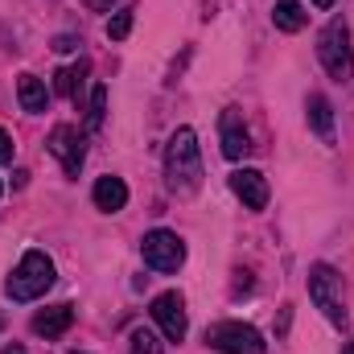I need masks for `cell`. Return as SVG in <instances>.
<instances>
[{"mask_svg":"<svg viewBox=\"0 0 354 354\" xmlns=\"http://www.w3.org/2000/svg\"><path fill=\"white\" fill-rule=\"evenodd\" d=\"M165 181L169 189L189 198L198 185H202V153H198V136L194 128H177L169 136V149H165Z\"/></svg>","mask_w":354,"mask_h":354,"instance_id":"obj_1","label":"cell"},{"mask_svg":"<svg viewBox=\"0 0 354 354\" xmlns=\"http://www.w3.org/2000/svg\"><path fill=\"white\" fill-rule=\"evenodd\" d=\"M50 284H54V260L33 248L21 256V264L4 280V292H8V301H37V297H46Z\"/></svg>","mask_w":354,"mask_h":354,"instance_id":"obj_2","label":"cell"},{"mask_svg":"<svg viewBox=\"0 0 354 354\" xmlns=\"http://www.w3.org/2000/svg\"><path fill=\"white\" fill-rule=\"evenodd\" d=\"M317 58H322V66H326L330 79H338V83L351 79L354 50H351V25H346L342 17H334V21L322 29V37H317Z\"/></svg>","mask_w":354,"mask_h":354,"instance_id":"obj_3","label":"cell"},{"mask_svg":"<svg viewBox=\"0 0 354 354\" xmlns=\"http://www.w3.org/2000/svg\"><path fill=\"white\" fill-rule=\"evenodd\" d=\"M309 301L326 313L330 326H346V301H342V276L330 264H313L309 268Z\"/></svg>","mask_w":354,"mask_h":354,"instance_id":"obj_4","label":"cell"},{"mask_svg":"<svg viewBox=\"0 0 354 354\" xmlns=\"http://www.w3.org/2000/svg\"><path fill=\"white\" fill-rule=\"evenodd\" d=\"M206 346L218 354H264V338L248 322H214L206 330Z\"/></svg>","mask_w":354,"mask_h":354,"instance_id":"obj_5","label":"cell"},{"mask_svg":"<svg viewBox=\"0 0 354 354\" xmlns=\"http://www.w3.org/2000/svg\"><path fill=\"white\" fill-rule=\"evenodd\" d=\"M140 256L153 272H177L185 264V243L177 239L174 231H149L140 243Z\"/></svg>","mask_w":354,"mask_h":354,"instance_id":"obj_6","label":"cell"},{"mask_svg":"<svg viewBox=\"0 0 354 354\" xmlns=\"http://www.w3.org/2000/svg\"><path fill=\"white\" fill-rule=\"evenodd\" d=\"M50 153L62 161V174L66 177H79L83 169V157H87V149H83V136H79V128H71V124H58L54 132H50Z\"/></svg>","mask_w":354,"mask_h":354,"instance_id":"obj_7","label":"cell"},{"mask_svg":"<svg viewBox=\"0 0 354 354\" xmlns=\"http://www.w3.org/2000/svg\"><path fill=\"white\" fill-rule=\"evenodd\" d=\"M153 322L161 326V334L169 342H181L185 330H189V317H185V297L181 292H161L153 301Z\"/></svg>","mask_w":354,"mask_h":354,"instance_id":"obj_8","label":"cell"},{"mask_svg":"<svg viewBox=\"0 0 354 354\" xmlns=\"http://www.w3.org/2000/svg\"><path fill=\"white\" fill-rule=\"evenodd\" d=\"M218 140H223V157H231V161H239V157H248V153H252L248 124H243V115H239L235 107H227V111H223V120H218Z\"/></svg>","mask_w":354,"mask_h":354,"instance_id":"obj_9","label":"cell"},{"mask_svg":"<svg viewBox=\"0 0 354 354\" xmlns=\"http://www.w3.org/2000/svg\"><path fill=\"white\" fill-rule=\"evenodd\" d=\"M231 189L248 210H264L268 206V177L260 169H235L231 174Z\"/></svg>","mask_w":354,"mask_h":354,"instance_id":"obj_10","label":"cell"},{"mask_svg":"<svg viewBox=\"0 0 354 354\" xmlns=\"http://www.w3.org/2000/svg\"><path fill=\"white\" fill-rule=\"evenodd\" d=\"M91 198H95V206H99L103 214H115V210L128 206V185H124L120 177H99Z\"/></svg>","mask_w":354,"mask_h":354,"instance_id":"obj_11","label":"cell"},{"mask_svg":"<svg viewBox=\"0 0 354 354\" xmlns=\"http://www.w3.org/2000/svg\"><path fill=\"white\" fill-rule=\"evenodd\" d=\"M71 322H75V305H54V309H41V313L33 317V334L58 338V334L71 330Z\"/></svg>","mask_w":354,"mask_h":354,"instance_id":"obj_12","label":"cell"},{"mask_svg":"<svg viewBox=\"0 0 354 354\" xmlns=\"http://www.w3.org/2000/svg\"><path fill=\"white\" fill-rule=\"evenodd\" d=\"M17 99H21V107H25L29 115H41V111L50 107V91H46V83H41L37 75H21V79H17Z\"/></svg>","mask_w":354,"mask_h":354,"instance_id":"obj_13","label":"cell"},{"mask_svg":"<svg viewBox=\"0 0 354 354\" xmlns=\"http://www.w3.org/2000/svg\"><path fill=\"white\" fill-rule=\"evenodd\" d=\"M305 107H309V124L322 136V145H334V107H330V99L326 95H309Z\"/></svg>","mask_w":354,"mask_h":354,"instance_id":"obj_14","label":"cell"},{"mask_svg":"<svg viewBox=\"0 0 354 354\" xmlns=\"http://www.w3.org/2000/svg\"><path fill=\"white\" fill-rule=\"evenodd\" d=\"M272 21H276V29H280V33H301V29H305V21H309V12H305V4H301V0H276Z\"/></svg>","mask_w":354,"mask_h":354,"instance_id":"obj_15","label":"cell"},{"mask_svg":"<svg viewBox=\"0 0 354 354\" xmlns=\"http://www.w3.org/2000/svg\"><path fill=\"white\" fill-rule=\"evenodd\" d=\"M87 71H91V62H87V58H83L79 66H66V71H58V75H54V91L79 103V87H83V79H87Z\"/></svg>","mask_w":354,"mask_h":354,"instance_id":"obj_16","label":"cell"},{"mask_svg":"<svg viewBox=\"0 0 354 354\" xmlns=\"http://www.w3.org/2000/svg\"><path fill=\"white\" fill-rule=\"evenodd\" d=\"M132 21H136V8H120V12L107 21V37H111V41H124V37L132 33Z\"/></svg>","mask_w":354,"mask_h":354,"instance_id":"obj_17","label":"cell"},{"mask_svg":"<svg viewBox=\"0 0 354 354\" xmlns=\"http://www.w3.org/2000/svg\"><path fill=\"white\" fill-rule=\"evenodd\" d=\"M103 111H107V87L99 83V87L91 91V111H87V128H103Z\"/></svg>","mask_w":354,"mask_h":354,"instance_id":"obj_18","label":"cell"},{"mask_svg":"<svg viewBox=\"0 0 354 354\" xmlns=\"http://www.w3.org/2000/svg\"><path fill=\"white\" fill-rule=\"evenodd\" d=\"M161 351H165V342L153 330H136L132 334V354H161Z\"/></svg>","mask_w":354,"mask_h":354,"instance_id":"obj_19","label":"cell"},{"mask_svg":"<svg viewBox=\"0 0 354 354\" xmlns=\"http://www.w3.org/2000/svg\"><path fill=\"white\" fill-rule=\"evenodd\" d=\"M4 161H12V136L0 128V165H4Z\"/></svg>","mask_w":354,"mask_h":354,"instance_id":"obj_20","label":"cell"},{"mask_svg":"<svg viewBox=\"0 0 354 354\" xmlns=\"http://www.w3.org/2000/svg\"><path fill=\"white\" fill-rule=\"evenodd\" d=\"M83 4H87V8H95V12H103V8H111L115 0H83Z\"/></svg>","mask_w":354,"mask_h":354,"instance_id":"obj_21","label":"cell"},{"mask_svg":"<svg viewBox=\"0 0 354 354\" xmlns=\"http://www.w3.org/2000/svg\"><path fill=\"white\" fill-rule=\"evenodd\" d=\"M0 354H25V346H17V342H12V346H4Z\"/></svg>","mask_w":354,"mask_h":354,"instance_id":"obj_22","label":"cell"},{"mask_svg":"<svg viewBox=\"0 0 354 354\" xmlns=\"http://www.w3.org/2000/svg\"><path fill=\"white\" fill-rule=\"evenodd\" d=\"M313 4H317V8H334V0H313Z\"/></svg>","mask_w":354,"mask_h":354,"instance_id":"obj_23","label":"cell"},{"mask_svg":"<svg viewBox=\"0 0 354 354\" xmlns=\"http://www.w3.org/2000/svg\"><path fill=\"white\" fill-rule=\"evenodd\" d=\"M342 354H354V342H351V346H346V351H342Z\"/></svg>","mask_w":354,"mask_h":354,"instance_id":"obj_24","label":"cell"},{"mask_svg":"<svg viewBox=\"0 0 354 354\" xmlns=\"http://www.w3.org/2000/svg\"><path fill=\"white\" fill-rule=\"evenodd\" d=\"M0 194H4V185H0Z\"/></svg>","mask_w":354,"mask_h":354,"instance_id":"obj_25","label":"cell"},{"mask_svg":"<svg viewBox=\"0 0 354 354\" xmlns=\"http://www.w3.org/2000/svg\"><path fill=\"white\" fill-rule=\"evenodd\" d=\"M75 354H83V351H75Z\"/></svg>","mask_w":354,"mask_h":354,"instance_id":"obj_26","label":"cell"}]
</instances>
